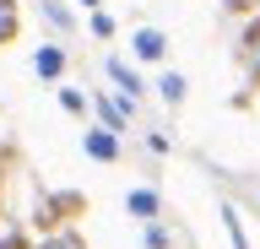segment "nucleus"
I'll return each instance as SVG.
<instances>
[{
    "label": "nucleus",
    "mask_w": 260,
    "mask_h": 249,
    "mask_svg": "<svg viewBox=\"0 0 260 249\" xmlns=\"http://www.w3.org/2000/svg\"><path fill=\"white\" fill-rule=\"evenodd\" d=\"M16 27H22V17H16V0H0V44H11Z\"/></svg>",
    "instance_id": "nucleus-1"
},
{
    "label": "nucleus",
    "mask_w": 260,
    "mask_h": 249,
    "mask_svg": "<svg viewBox=\"0 0 260 249\" xmlns=\"http://www.w3.org/2000/svg\"><path fill=\"white\" fill-rule=\"evenodd\" d=\"M244 60H249V70L260 76V22H249V33H244Z\"/></svg>",
    "instance_id": "nucleus-2"
},
{
    "label": "nucleus",
    "mask_w": 260,
    "mask_h": 249,
    "mask_svg": "<svg viewBox=\"0 0 260 249\" xmlns=\"http://www.w3.org/2000/svg\"><path fill=\"white\" fill-rule=\"evenodd\" d=\"M136 54H141V60H157L162 54V33H141L136 38Z\"/></svg>",
    "instance_id": "nucleus-3"
},
{
    "label": "nucleus",
    "mask_w": 260,
    "mask_h": 249,
    "mask_svg": "<svg viewBox=\"0 0 260 249\" xmlns=\"http://www.w3.org/2000/svg\"><path fill=\"white\" fill-rule=\"evenodd\" d=\"M60 65H65L60 49H44V54H38V70H44V76H60Z\"/></svg>",
    "instance_id": "nucleus-4"
},
{
    "label": "nucleus",
    "mask_w": 260,
    "mask_h": 249,
    "mask_svg": "<svg viewBox=\"0 0 260 249\" xmlns=\"http://www.w3.org/2000/svg\"><path fill=\"white\" fill-rule=\"evenodd\" d=\"M87 152H92V157H114V141L103 130H92V135H87Z\"/></svg>",
    "instance_id": "nucleus-5"
},
{
    "label": "nucleus",
    "mask_w": 260,
    "mask_h": 249,
    "mask_svg": "<svg viewBox=\"0 0 260 249\" xmlns=\"http://www.w3.org/2000/svg\"><path fill=\"white\" fill-rule=\"evenodd\" d=\"M38 249H87V244H81L76 233H54V238H44Z\"/></svg>",
    "instance_id": "nucleus-6"
},
{
    "label": "nucleus",
    "mask_w": 260,
    "mask_h": 249,
    "mask_svg": "<svg viewBox=\"0 0 260 249\" xmlns=\"http://www.w3.org/2000/svg\"><path fill=\"white\" fill-rule=\"evenodd\" d=\"M130 211H141V217H152V211H157V200L146 195V190H136V195H130Z\"/></svg>",
    "instance_id": "nucleus-7"
},
{
    "label": "nucleus",
    "mask_w": 260,
    "mask_h": 249,
    "mask_svg": "<svg viewBox=\"0 0 260 249\" xmlns=\"http://www.w3.org/2000/svg\"><path fill=\"white\" fill-rule=\"evenodd\" d=\"M228 11H249V6H255V0H222Z\"/></svg>",
    "instance_id": "nucleus-8"
},
{
    "label": "nucleus",
    "mask_w": 260,
    "mask_h": 249,
    "mask_svg": "<svg viewBox=\"0 0 260 249\" xmlns=\"http://www.w3.org/2000/svg\"><path fill=\"white\" fill-rule=\"evenodd\" d=\"M81 6H98V0H81Z\"/></svg>",
    "instance_id": "nucleus-9"
}]
</instances>
